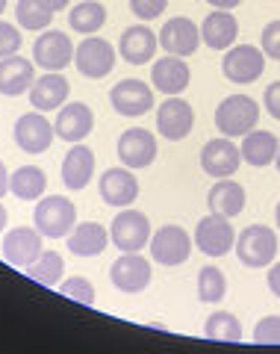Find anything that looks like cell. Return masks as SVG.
Segmentation results:
<instances>
[{
  "label": "cell",
  "mask_w": 280,
  "mask_h": 354,
  "mask_svg": "<svg viewBox=\"0 0 280 354\" xmlns=\"http://www.w3.org/2000/svg\"><path fill=\"white\" fill-rule=\"evenodd\" d=\"M260 121V106L254 97L248 95H230L224 97L216 109V127L221 130V136L236 139V136H248Z\"/></svg>",
  "instance_id": "6da1fadb"
},
{
  "label": "cell",
  "mask_w": 280,
  "mask_h": 354,
  "mask_svg": "<svg viewBox=\"0 0 280 354\" xmlns=\"http://www.w3.org/2000/svg\"><path fill=\"white\" fill-rule=\"evenodd\" d=\"M32 221H36L41 236L62 239V236H68L74 230V225H77V207L65 195H48L44 201L36 204Z\"/></svg>",
  "instance_id": "7a4b0ae2"
},
{
  "label": "cell",
  "mask_w": 280,
  "mask_h": 354,
  "mask_svg": "<svg viewBox=\"0 0 280 354\" xmlns=\"http://www.w3.org/2000/svg\"><path fill=\"white\" fill-rule=\"evenodd\" d=\"M236 257L248 269H265L277 257V234L265 225L245 227L236 239Z\"/></svg>",
  "instance_id": "3957f363"
},
{
  "label": "cell",
  "mask_w": 280,
  "mask_h": 354,
  "mask_svg": "<svg viewBox=\"0 0 280 354\" xmlns=\"http://www.w3.org/2000/svg\"><path fill=\"white\" fill-rule=\"evenodd\" d=\"M221 71L230 83L248 86L265 71V53L256 50L254 44H233L221 59Z\"/></svg>",
  "instance_id": "277c9868"
},
{
  "label": "cell",
  "mask_w": 280,
  "mask_h": 354,
  "mask_svg": "<svg viewBox=\"0 0 280 354\" xmlns=\"http://www.w3.org/2000/svg\"><path fill=\"white\" fill-rule=\"evenodd\" d=\"M151 257L153 263H162V266H180L189 260V254H192V239L183 227L177 225H165L160 227L156 234H151Z\"/></svg>",
  "instance_id": "5b68a950"
},
{
  "label": "cell",
  "mask_w": 280,
  "mask_h": 354,
  "mask_svg": "<svg viewBox=\"0 0 280 354\" xmlns=\"http://www.w3.org/2000/svg\"><path fill=\"white\" fill-rule=\"evenodd\" d=\"M109 239L115 242V248L121 251H142L151 242V221L139 209H124L118 213L115 221L109 227Z\"/></svg>",
  "instance_id": "8992f818"
},
{
  "label": "cell",
  "mask_w": 280,
  "mask_h": 354,
  "mask_svg": "<svg viewBox=\"0 0 280 354\" xmlns=\"http://www.w3.org/2000/svg\"><path fill=\"white\" fill-rule=\"evenodd\" d=\"M74 44L62 30H41V36L32 44V59L44 71H62L74 62Z\"/></svg>",
  "instance_id": "52a82bcc"
},
{
  "label": "cell",
  "mask_w": 280,
  "mask_h": 354,
  "mask_svg": "<svg viewBox=\"0 0 280 354\" xmlns=\"http://www.w3.org/2000/svg\"><path fill=\"white\" fill-rule=\"evenodd\" d=\"M74 65L83 77L100 80V77H106L112 68H115V48H112L106 39L88 36L80 48L74 50Z\"/></svg>",
  "instance_id": "ba28073f"
},
{
  "label": "cell",
  "mask_w": 280,
  "mask_h": 354,
  "mask_svg": "<svg viewBox=\"0 0 280 354\" xmlns=\"http://www.w3.org/2000/svg\"><path fill=\"white\" fill-rule=\"evenodd\" d=\"M109 278H112V283H115V290L127 292V295H136L151 283V263L144 260L139 251H124L115 263H112Z\"/></svg>",
  "instance_id": "9c48e42d"
},
{
  "label": "cell",
  "mask_w": 280,
  "mask_h": 354,
  "mask_svg": "<svg viewBox=\"0 0 280 354\" xmlns=\"http://www.w3.org/2000/svg\"><path fill=\"white\" fill-rule=\"evenodd\" d=\"M236 236H233V225L227 216H218V213H209L207 218L198 221V230H195V245L207 254V257H224Z\"/></svg>",
  "instance_id": "30bf717a"
},
{
  "label": "cell",
  "mask_w": 280,
  "mask_h": 354,
  "mask_svg": "<svg viewBox=\"0 0 280 354\" xmlns=\"http://www.w3.org/2000/svg\"><path fill=\"white\" fill-rule=\"evenodd\" d=\"M12 136H15V145L24 153H44L53 145L56 130H53L50 121L44 118V113L36 109V113H27V115H21L15 121Z\"/></svg>",
  "instance_id": "8fae6325"
},
{
  "label": "cell",
  "mask_w": 280,
  "mask_h": 354,
  "mask_svg": "<svg viewBox=\"0 0 280 354\" xmlns=\"http://www.w3.org/2000/svg\"><path fill=\"white\" fill-rule=\"evenodd\" d=\"M109 104L115 109L118 115H127V118H136V115H144L148 109L153 106V92L148 83L142 80H121L112 86L109 92Z\"/></svg>",
  "instance_id": "7c38bea8"
},
{
  "label": "cell",
  "mask_w": 280,
  "mask_h": 354,
  "mask_svg": "<svg viewBox=\"0 0 280 354\" xmlns=\"http://www.w3.org/2000/svg\"><path fill=\"white\" fill-rule=\"evenodd\" d=\"M195 127V113L186 101H180L177 95H171L168 101H162V106L156 109V130L162 133V139L180 142L186 139Z\"/></svg>",
  "instance_id": "4fadbf2b"
},
{
  "label": "cell",
  "mask_w": 280,
  "mask_h": 354,
  "mask_svg": "<svg viewBox=\"0 0 280 354\" xmlns=\"http://www.w3.org/2000/svg\"><path fill=\"white\" fill-rule=\"evenodd\" d=\"M156 36H160L165 53H171V57H192L200 44V27L192 18H171L165 21L162 32H156Z\"/></svg>",
  "instance_id": "5bb4252c"
},
{
  "label": "cell",
  "mask_w": 280,
  "mask_h": 354,
  "mask_svg": "<svg viewBox=\"0 0 280 354\" xmlns=\"http://www.w3.org/2000/svg\"><path fill=\"white\" fill-rule=\"evenodd\" d=\"M242 162V151L233 145V142L227 136L221 139H209L204 148H200V169H204L209 177H230L236 174Z\"/></svg>",
  "instance_id": "9a60e30c"
},
{
  "label": "cell",
  "mask_w": 280,
  "mask_h": 354,
  "mask_svg": "<svg viewBox=\"0 0 280 354\" xmlns=\"http://www.w3.org/2000/svg\"><path fill=\"white\" fill-rule=\"evenodd\" d=\"M41 257V234L39 227H15L3 239V260L15 269H27Z\"/></svg>",
  "instance_id": "2e32d148"
},
{
  "label": "cell",
  "mask_w": 280,
  "mask_h": 354,
  "mask_svg": "<svg viewBox=\"0 0 280 354\" xmlns=\"http://www.w3.org/2000/svg\"><path fill=\"white\" fill-rule=\"evenodd\" d=\"M118 157L127 169H144L156 160V139L151 130L130 127L118 136Z\"/></svg>",
  "instance_id": "e0dca14e"
},
{
  "label": "cell",
  "mask_w": 280,
  "mask_h": 354,
  "mask_svg": "<svg viewBox=\"0 0 280 354\" xmlns=\"http://www.w3.org/2000/svg\"><path fill=\"white\" fill-rule=\"evenodd\" d=\"M156 44H160V36L151 27H127L118 39V57L130 65H144L153 59Z\"/></svg>",
  "instance_id": "ac0fdd59"
},
{
  "label": "cell",
  "mask_w": 280,
  "mask_h": 354,
  "mask_svg": "<svg viewBox=\"0 0 280 354\" xmlns=\"http://www.w3.org/2000/svg\"><path fill=\"white\" fill-rule=\"evenodd\" d=\"M100 198L109 207H130L139 198V180L130 169H106L100 177Z\"/></svg>",
  "instance_id": "d6986e66"
},
{
  "label": "cell",
  "mask_w": 280,
  "mask_h": 354,
  "mask_svg": "<svg viewBox=\"0 0 280 354\" xmlns=\"http://www.w3.org/2000/svg\"><path fill=\"white\" fill-rule=\"evenodd\" d=\"M95 127V115H92V109H88L86 104H68V106H59V115H56V136L65 139V142H83L88 133H92Z\"/></svg>",
  "instance_id": "ffe728a7"
},
{
  "label": "cell",
  "mask_w": 280,
  "mask_h": 354,
  "mask_svg": "<svg viewBox=\"0 0 280 354\" xmlns=\"http://www.w3.org/2000/svg\"><path fill=\"white\" fill-rule=\"evenodd\" d=\"M32 83H36V68H32L30 59H24L21 53L0 59V95H24L30 92Z\"/></svg>",
  "instance_id": "44dd1931"
},
{
  "label": "cell",
  "mask_w": 280,
  "mask_h": 354,
  "mask_svg": "<svg viewBox=\"0 0 280 354\" xmlns=\"http://www.w3.org/2000/svg\"><path fill=\"white\" fill-rule=\"evenodd\" d=\"M68 97V80L59 71H44L36 83L30 86V104L39 109V113H50V109H59Z\"/></svg>",
  "instance_id": "7402d4cb"
},
{
  "label": "cell",
  "mask_w": 280,
  "mask_h": 354,
  "mask_svg": "<svg viewBox=\"0 0 280 354\" xmlns=\"http://www.w3.org/2000/svg\"><path fill=\"white\" fill-rule=\"evenodd\" d=\"M189 65L183 62V57H162V59H156L153 62V68H151V83L160 88L162 95H180L183 88L189 86Z\"/></svg>",
  "instance_id": "603a6c76"
},
{
  "label": "cell",
  "mask_w": 280,
  "mask_h": 354,
  "mask_svg": "<svg viewBox=\"0 0 280 354\" xmlns=\"http://www.w3.org/2000/svg\"><path fill=\"white\" fill-rule=\"evenodd\" d=\"M239 36V21L233 18L227 9H218V12H209L200 24V39L207 41V48L212 50H227L233 48V41Z\"/></svg>",
  "instance_id": "cb8c5ba5"
},
{
  "label": "cell",
  "mask_w": 280,
  "mask_h": 354,
  "mask_svg": "<svg viewBox=\"0 0 280 354\" xmlns=\"http://www.w3.org/2000/svg\"><path fill=\"white\" fill-rule=\"evenodd\" d=\"M92 171H95V153L88 151L86 145H77L65 153V160H62V183H65V189H86L88 180H92Z\"/></svg>",
  "instance_id": "d4e9b609"
},
{
  "label": "cell",
  "mask_w": 280,
  "mask_h": 354,
  "mask_svg": "<svg viewBox=\"0 0 280 354\" xmlns=\"http://www.w3.org/2000/svg\"><path fill=\"white\" fill-rule=\"evenodd\" d=\"M207 204H209V213H218V216H239L245 209V189L236 183V180H227V177H221V180L212 186L209 195H207Z\"/></svg>",
  "instance_id": "484cf974"
},
{
  "label": "cell",
  "mask_w": 280,
  "mask_h": 354,
  "mask_svg": "<svg viewBox=\"0 0 280 354\" xmlns=\"http://www.w3.org/2000/svg\"><path fill=\"white\" fill-rule=\"evenodd\" d=\"M109 234L95 221H83V225H74V230L68 234V251L74 257H97L100 251L106 248Z\"/></svg>",
  "instance_id": "4316f807"
},
{
  "label": "cell",
  "mask_w": 280,
  "mask_h": 354,
  "mask_svg": "<svg viewBox=\"0 0 280 354\" xmlns=\"http://www.w3.org/2000/svg\"><path fill=\"white\" fill-rule=\"evenodd\" d=\"M242 162H248L254 165V169H263V165L268 162H274L277 157V139H274V133H265V130H251L248 136H242Z\"/></svg>",
  "instance_id": "83f0119b"
},
{
  "label": "cell",
  "mask_w": 280,
  "mask_h": 354,
  "mask_svg": "<svg viewBox=\"0 0 280 354\" xmlns=\"http://www.w3.org/2000/svg\"><path fill=\"white\" fill-rule=\"evenodd\" d=\"M48 189V174L39 165H21L15 174H9V192L18 201H39Z\"/></svg>",
  "instance_id": "f1b7e54d"
},
{
  "label": "cell",
  "mask_w": 280,
  "mask_h": 354,
  "mask_svg": "<svg viewBox=\"0 0 280 354\" xmlns=\"http://www.w3.org/2000/svg\"><path fill=\"white\" fill-rule=\"evenodd\" d=\"M68 24L74 32H83V36H95V32L106 24V9L95 3V0H86V3H77L68 15Z\"/></svg>",
  "instance_id": "f546056e"
},
{
  "label": "cell",
  "mask_w": 280,
  "mask_h": 354,
  "mask_svg": "<svg viewBox=\"0 0 280 354\" xmlns=\"http://www.w3.org/2000/svg\"><path fill=\"white\" fill-rule=\"evenodd\" d=\"M53 9L44 3V0H18V6H15V18H18V24L30 30V32H41V30H48L50 27V21H53Z\"/></svg>",
  "instance_id": "4dcf8cb0"
},
{
  "label": "cell",
  "mask_w": 280,
  "mask_h": 354,
  "mask_svg": "<svg viewBox=\"0 0 280 354\" xmlns=\"http://www.w3.org/2000/svg\"><path fill=\"white\" fill-rule=\"evenodd\" d=\"M204 334L212 342H242V322L233 313H224V310H218V313H212L207 319Z\"/></svg>",
  "instance_id": "1f68e13d"
},
{
  "label": "cell",
  "mask_w": 280,
  "mask_h": 354,
  "mask_svg": "<svg viewBox=\"0 0 280 354\" xmlns=\"http://www.w3.org/2000/svg\"><path fill=\"white\" fill-rule=\"evenodd\" d=\"M62 272H65V263L56 251H41V257L27 266V274L41 286H56L62 278Z\"/></svg>",
  "instance_id": "d6a6232c"
},
{
  "label": "cell",
  "mask_w": 280,
  "mask_h": 354,
  "mask_svg": "<svg viewBox=\"0 0 280 354\" xmlns=\"http://www.w3.org/2000/svg\"><path fill=\"white\" fill-rule=\"evenodd\" d=\"M224 292H227V281H224L221 269H216V266H204L198 274V298L204 304H216L224 298Z\"/></svg>",
  "instance_id": "836d02e7"
},
{
  "label": "cell",
  "mask_w": 280,
  "mask_h": 354,
  "mask_svg": "<svg viewBox=\"0 0 280 354\" xmlns=\"http://www.w3.org/2000/svg\"><path fill=\"white\" fill-rule=\"evenodd\" d=\"M59 295L71 298V301H80L86 307L95 304V286L88 283L86 278H68L65 283H59Z\"/></svg>",
  "instance_id": "e575fe53"
},
{
  "label": "cell",
  "mask_w": 280,
  "mask_h": 354,
  "mask_svg": "<svg viewBox=\"0 0 280 354\" xmlns=\"http://www.w3.org/2000/svg\"><path fill=\"white\" fill-rule=\"evenodd\" d=\"M254 342L263 346H280V316H265L254 328Z\"/></svg>",
  "instance_id": "d590c367"
},
{
  "label": "cell",
  "mask_w": 280,
  "mask_h": 354,
  "mask_svg": "<svg viewBox=\"0 0 280 354\" xmlns=\"http://www.w3.org/2000/svg\"><path fill=\"white\" fill-rule=\"evenodd\" d=\"M21 32L15 24H9V21H0V59L3 57H12V53L21 50Z\"/></svg>",
  "instance_id": "8d00e7d4"
},
{
  "label": "cell",
  "mask_w": 280,
  "mask_h": 354,
  "mask_svg": "<svg viewBox=\"0 0 280 354\" xmlns=\"http://www.w3.org/2000/svg\"><path fill=\"white\" fill-rule=\"evenodd\" d=\"M260 41H263V53H265V57L280 62V21H272V24L263 27Z\"/></svg>",
  "instance_id": "74e56055"
},
{
  "label": "cell",
  "mask_w": 280,
  "mask_h": 354,
  "mask_svg": "<svg viewBox=\"0 0 280 354\" xmlns=\"http://www.w3.org/2000/svg\"><path fill=\"white\" fill-rule=\"evenodd\" d=\"M168 0H130V12L139 15L142 21H153L165 12Z\"/></svg>",
  "instance_id": "f35d334b"
},
{
  "label": "cell",
  "mask_w": 280,
  "mask_h": 354,
  "mask_svg": "<svg viewBox=\"0 0 280 354\" xmlns=\"http://www.w3.org/2000/svg\"><path fill=\"white\" fill-rule=\"evenodd\" d=\"M263 106L268 109V115L280 121V80L265 88V95H263Z\"/></svg>",
  "instance_id": "ab89813d"
},
{
  "label": "cell",
  "mask_w": 280,
  "mask_h": 354,
  "mask_svg": "<svg viewBox=\"0 0 280 354\" xmlns=\"http://www.w3.org/2000/svg\"><path fill=\"white\" fill-rule=\"evenodd\" d=\"M268 290H272V295L280 298V263H274L272 269H268Z\"/></svg>",
  "instance_id": "60d3db41"
},
{
  "label": "cell",
  "mask_w": 280,
  "mask_h": 354,
  "mask_svg": "<svg viewBox=\"0 0 280 354\" xmlns=\"http://www.w3.org/2000/svg\"><path fill=\"white\" fill-rule=\"evenodd\" d=\"M6 192H9V171H6L3 160H0V198H3Z\"/></svg>",
  "instance_id": "b9f144b4"
},
{
  "label": "cell",
  "mask_w": 280,
  "mask_h": 354,
  "mask_svg": "<svg viewBox=\"0 0 280 354\" xmlns=\"http://www.w3.org/2000/svg\"><path fill=\"white\" fill-rule=\"evenodd\" d=\"M209 6H216V9H233V6H239L242 0H207Z\"/></svg>",
  "instance_id": "7bdbcfd3"
},
{
  "label": "cell",
  "mask_w": 280,
  "mask_h": 354,
  "mask_svg": "<svg viewBox=\"0 0 280 354\" xmlns=\"http://www.w3.org/2000/svg\"><path fill=\"white\" fill-rule=\"evenodd\" d=\"M44 3H48V6L53 9V12H59V9L68 6V0H44Z\"/></svg>",
  "instance_id": "ee69618b"
},
{
  "label": "cell",
  "mask_w": 280,
  "mask_h": 354,
  "mask_svg": "<svg viewBox=\"0 0 280 354\" xmlns=\"http://www.w3.org/2000/svg\"><path fill=\"white\" fill-rule=\"evenodd\" d=\"M6 221H9V216H6V207H3V204H0V230H3V227H6Z\"/></svg>",
  "instance_id": "f6af8a7d"
},
{
  "label": "cell",
  "mask_w": 280,
  "mask_h": 354,
  "mask_svg": "<svg viewBox=\"0 0 280 354\" xmlns=\"http://www.w3.org/2000/svg\"><path fill=\"white\" fill-rule=\"evenodd\" d=\"M274 218H277V227H280V204H277V209H274Z\"/></svg>",
  "instance_id": "bcb514c9"
},
{
  "label": "cell",
  "mask_w": 280,
  "mask_h": 354,
  "mask_svg": "<svg viewBox=\"0 0 280 354\" xmlns=\"http://www.w3.org/2000/svg\"><path fill=\"white\" fill-rule=\"evenodd\" d=\"M274 165H277V171H280V148H277V157H274Z\"/></svg>",
  "instance_id": "7dc6e473"
},
{
  "label": "cell",
  "mask_w": 280,
  "mask_h": 354,
  "mask_svg": "<svg viewBox=\"0 0 280 354\" xmlns=\"http://www.w3.org/2000/svg\"><path fill=\"white\" fill-rule=\"evenodd\" d=\"M3 9H6V0H0V12H3Z\"/></svg>",
  "instance_id": "c3c4849f"
}]
</instances>
